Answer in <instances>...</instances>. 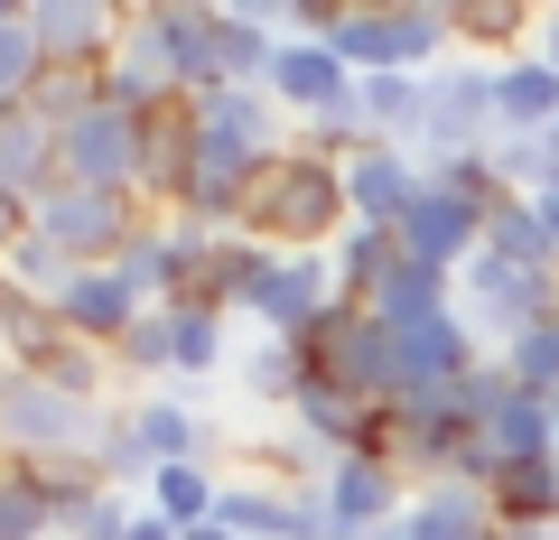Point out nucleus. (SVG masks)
Returning a JSON list of instances; mask_svg holds the SVG:
<instances>
[{"label":"nucleus","instance_id":"26","mask_svg":"<svg viewBox=\"0 0 559 540\" xmlns=\"http://www.w3.org/2000/svg\"><path fill=\"white\" fill-rule=\"evenodd\" d=\"M215 531H234V540H280V531H289V484H271V476H224Z\"/></svg>","mask_w":559,"mask_h":540},{"label":"nucleus","instance_id":"7","mask_svg":"<svg viewBox=\"0 0 559 540\" xmlns=\"http://www.w3.org/2000/svg\"><path fill=\"white\" fill-rule=\"evenodd\" d=\"M94 84H103V103L131 112V121H159L168 103H187V94H178V47H168V10L121 20V38H112V57H103Z\"/></svg>","mask_w":559,"mask_h":540},{"label":"nucleus","instance_id":"41","mask_svg":"<svg viewBox=\"0 0 559 540\" xmlns=\"http://www.w3.org/2000/svg\"><path fill=\"white\" fill-rule=\"evenodd\" d=\"M94 476L103 484H112V494H150V476H159V466H150V457H140V439H131V429H121V400H112V429H103V447H94Z\"/></svg>","mask_w":559,"mask_h":540},{"label":"nucleus","instance_id":"16","mask_svg":"<svg viewBox=\"0 0 559 540\" xmlns=\"http://www.w3.org/2000/svg\"><path fill=\"white\" fill-rule=\"evenodd\" d=\"M140 308H150V299H140V289L112 271V261H103V271H75V280H66V299H57V326H66L75 345H94V355H112V345L140 326Z\"/></svg>","mask_w":559,"mask_h":540},{"label":"nucleus","instance_id":"40","mask_svg":"<svg viewBox=\"0 0 559 540\" xmlns=\"http://www.w3.org/2000/svg\"><path fill=\"white\" fill-rule=\"evenodd\" d=\"M419 178L448 187L466 205H503V178H495V149H457V159H419Z\"/></svg>","mask_w":559,"mask_h":540},{"label":"nucleus","instance_id":"37","mask_svg":"<svg viewBox=\"0 0 559 540\" xmlns=\"http://www.w3.org/2000/svg\"><path fill=\"white\" fill-rule=\"evenodd\" d=\"M485 439H495V457L503 466H532V457H550V400H532V392H513L485 420Z\"/></svg>","mask_w":559,"mask_h":540},{"label":"nucleus","instance_id":"3","mask_svg":"<svg viewBox=\"0 0 559 540\" xmlns=\"http://www.w3.org/2000/svg\"><path fill=\"white\" fill-rule=\"evenodd\" d=\"M103 429H112V410H94V400H66L57 382L10 373V363H0V457H10V466L94 457V447H103Z\"/></svg>","mask_w":559,"mask_h":540},{"label":"nucleus","instance_id":"22","mask_svg":"<svg viewBox=\"0 0 559 540\" xmlns=\"http://www.w3.org/2000/svg\"><path fill=\"white\" fill-rule=\"evenodd\" d=\"M448 308H457V280H448V271H419V261H392V271H382V289L364 299V317H373L382 336H411V326L448 317Z\"/></svg>","mask_w":559,"mask_h":540},{"label":"nucleus","instance_id":"1","mask_svg":"<svg viewBox=\"0 0 559 540\" xmlns=\"http://www.w3.org/2000/svg\"><path fill=\"white\" fill-rule=\"evenodd\" d=\"M299 38H318L345 75H439L457 57L439 0H401V10H336V0H299Z\"/></svg>","mask_w":559,"mask_h":540},{"label":"nucleus","instance_id":"8","mask_svg":"<svg viewBox=\"0 0 559 540\" xmlns=\"http://www.w3.org/2000/svg\"><path fill=\"white\" fill-rule=\"evenodd\" d=\"M57 149H66V187H94V196H140V168H150V121L94 103V112H84Z\"/></svg>","mask_w":559,"mask_h":540},{"label":"nucleus","instance_id":"44","mask_svg":"<svg viewBox=\"0 0 559 540\" xmlns=\"http://www.w3.org/2000/svg\"><path fill=\"white\" fill-rule=\"evenodd\" d=\"M20 233H28V205H20V196H0V252H10Z\"/></svg>","mask_w":559,"mask_h":540},{"label":"nucleus","instance_id":"17","mask_svg":"<svg viewBox=\"0 0 559 540\" xmlns=\"http://www.w3.org/2000/svg\"><path fill=\"white\" fill-rule=\"evenodd\" d=\"M419 149H355V159H345V215L355 224H382V233H392L401 215H411V196H419Z\"/></svg>","mask_w":559,"mask_h":540},{"label":"nucleus","instance_id":"45","mask_svg":"<svg viewBox=\"0 0 559 540\" xmlns=\"http://www.w3.org/2000/svg\"><path fill=\"white\" fill-rule=\"evenodd\" d=\"M131 540H178V531H168V521L150 513V503H140V521H131Z\"/></svg>","mask_w":559,"mask_h":540},{"label":"nucleus","instance_id":"38","mask_svg":"<svg viewBox=\"0 0 559 540\" xmlns=\"http://www.w3.org/2000/svg\"><path fill=\"white\" fill-rule=\"evenodd\" d=\"M94 103H103V84H94V75H75V65H47V75H38V94H28V112H38L47 131L66 141V131H75V121L94 112Z\"/></svg>","mask_w":559,"mask_h":540},{"label":"nucleus","instance_id":"21","mask_svg":"<svg viewBox=\"0 0 559 540\" xmlns=\"http://www.w3.org/2000/svg\"><path fill=\"white\" fill-rule=\"evenodd\" d=\"M401 531L411 540H495V494H476L457 476H429L411 494V513H401Z\"/></svg>","mask_w":559,"mask_h":540},{"label":"nucleus","instance_id":"5","mask_svg":"<svg viewBox=\"0 0 559 540\" xmlns=\"http://www.w3.org/2000/svg\"><path fill=\"white\" fill-rule=\"evenodd\" d=\"M299 355H308V382H326V392H355V400H392V392H401V373H392V336L364 317V299H336Z\"/></svg>","mask_w":559,"mask_h":540},{"label":"nucleus","instance_id":"50","mask_svg":"<svg viewBox=\"0 0 559 540\" xmlns=\"http://www.w3.org/2000/svg\"><path fill=\"white\" fill-rule=\"evenodd\" d=\"M550 457H559V400H550Z\"/></svg>","mask_w":559,"mask_h":540},{"label":"nucleus","instance_id":"34","mask_svg":"<svg viewBox=\"0 0 559 540\" xmlns=\"http://www.w3.org/2000/svg\"><path fill=\"white\" fill-rule=\"evenodd\" d=\"M0 540H66L47 484L28 476V466H10V457H0Z\"/></svg>","mask_w":559,"mask_h":540},{"label":"nucleus","instance_id":"28","mask_svg":"<svg viewBox=\"0 0 559 540\" xmlns=\"http://www.w3.org/2000/svg\"><path fill=\"white\" fill-rule=\"evenodd\" d=\"M355 112H364V141L411 149L419 141V75H364L355 84Z\"/></svg>","mask_w":559,"mask_h":540},{"label":"nucleus","instance_id":"49","mask_svg":"<svg viewBox=\"0 0 559 540\" xmlns=\"http://www.w3.org/2000/svg\"><path fill=\"white\" fill-rule=\"evenodd\" d=\"M495 540H559V531H495Z\"/></svg>","mask_w":559,"mask_h":540},{"label":"nucleus","instance_id":"31","mask_svg":"<svg viewBox=\"0 0 559 540\" xmlns=\"http://www.w3.org/2000/svg\"><path fill=\"white\" fill-rule=\"evenodd\" d=\"M215 494H224V476L215 466H159V476H150V513L168 521V531H197V521H215Z\"/></svg>","mask_w":559,"mask_h":540},{"label":"nucleus","instance_id":"19","mask_svg":"<svg viewBox=\"0 0 559 540\" xmlns=\"http://www.w3.org/2000/svg\"><path fill=\"white\" fill-rule=\"evenodd\" d=\"M57 187H66V149H57V131H47L38 112H0V196L38 205V196H57Z\"/></svg>","mask_w":559,"mask_h":540},{"label":"nucleus","instance_id":"20","mask_svg":"<svg viewBox=\"0 0 559 540\" xmlns=\"http://www.w3.org/2000/svg\"><path fill=\"white\" fill-rule=\"evenodd\" d=\"M559 121V75L522 47V57L495 65V141H540Z\"/></svg>","mask_w":559,"mask_h":540},{"label":"nucleus","instance_id":"11","mask_svg":"<svg viewBox=\"0 0 559 540\" xmlns=\"http://www.w3.org/2000/svg\"><path fill=\"white\" fill-rule=\"evenodd\" d=\"M392 233H401V261H419V271H448V280H457L466 261L485 252V205L448 196V187H419L411 215H401Z\"/></svg>","mask_w":559,"mask_h":540},{"label":"nucleus","instance_id":"46","mask_svg":"<svg viewBox=\"0 0 559 540\" xmlns=\"http://www.w3.org/2000/svg\"><path fill=\"white\" fill-rule=\"evenodd\" d=\"M540 205V233H550V252H559V187H550V196H532Z\"/></svg>","mask_w":559,"mask_h":540},{"label":"nucleus","instance_id":"30","mask_svg":"<svg viewBox=\"0 0 559 540\" xmlns=\"http://www.w3.org/2000/svg\"><path fill=\"white\" fill-rule=\"evenodd\" d=\"M112 373H131V382H150V392H168V382H178V317H168V308H140V326L112 345Z\"/></svg>","mask_w":559,"mask_h":540},{"label":"nucleus","instance_id":"14","mask_svg":"<svg viewBox=\"0 0 559 540\" xmlns=\"http://www.w3.org/2000/svg\"><path fill=\"white\" fill-rule=\"evenodd\" d=\"M121 429L140 439V457L150 466H215V429H205V410L197 400H178V392H131L121 400Z\"/></svg>","mask_w":559,"mask_h":540},{"label":"nucleus","instance_id":"36","mask_svg":"<svg viewBox=\"0 0 559 540\" xmlns=\"http://www.w3.org/2000/svg\"><path fill=\"white\" fill-rule=\"evenodd\" d=\"M503 373H513V392H532V400H559V308L540 326H522L513 345H503Z\"/></svg>","mask_w":559,"mask_h":540},{"label":"nucleus","instance_id":"35","mask_svg":"<svg viewBox=\"0 0 559 540\" xmlns=\"http://www.w3.org/2000/svg\"><path fill=\"white\" fill-rule=\"evenodd\" d=\"M0 280L20 289V299H47V308H57V299H66V280H75V261H66L57 242L20 233V242H10V252H0Z\"/></svg>","mask_w":559,"mask_h":540},{"label":"nucleus","instance_id":"42","mask_svg":"<svg viewBox=\"0 0 559 540\" xmlns=\"http://www.w3.org/2000/svg\"><path fill=\"white\" fill-rule=\"evenodd\" d=\"M503 400H513V373H503V355H485V363H466L457 373V392H448V410H457L466 429H485L503 410Z\"/></svg>","mask_w":559,"mask_h":540},{"label":"nucleus","instance_id":"23","mask_svg":"<svg viewBox=\"0 0 559 540\" xmlns=\"http://www.w3.org/2000/svg\"><path fill=\"white\" fill-rule=\"evenodd\" d=\"M57 355H66L57 308H47V299H20V289L0 280V363H10V373H47Z\"/></svg>","mask_w":559,"mask_h":540},{"label":"nucleus","instance_id":"15","mask_svg":"<svg viewBox=\"0 0 559 540\" xmlns=\"http://www.w3.org/2000/svg\"><path fill=\"white\" fill-rule=\"evenodd\" d=\"M28 38H38L47 65L103 75V57H112V38H121V10H103V0H28Z\"/></svg>","mask_w":559,"mask_h":540},{"label":"nucleus","instance_id":"4","mask_svg":"<svg viewBox=\"0 0 559 540\" xmlns=\"http://www.w3.org/2000/svg\"><path fill=\"white\" fill-rule=\"evenodd\" d=\"M419 159H457V149H495V65L448 57L439 75H419Z\"/></svg>","mask_w":559,"mask_h":540},{"label":"nucleus","instance_id":"33","mask_svg":"<svg viewBox=\"0 0 559 540\" xmlns=\"http://www.w3.org/2000/svg\"><path fill=\"white\" fill-rule=\"evenodd\" d=\"M112 271H121V280H131L150 308H168V289H178V242H168V224L150 215V224H140V233L112 252Z\"/></svg>","mask_w":559,"mask_h":540},{"label":"nucleus","instance_id":"27","mask_svg":"<svg viewBox=\"0 0 559 540\" xmlns=\"http://www.w3.org/2000/svg\"><path fill=\"white\" fill-rule=\"evenodd\" d=\"M178 317V382L205 392L215 373H234V317L224 308H168Z\"/></svg>","mask_w":559,"mask_h":540},{"label":"nucleus","instance_id":"48","mask_svg":"<svg viewBox=\"0 0 559 540\" xmlns=\"http://www.w3.org/2000/svg\"><path fill=\"white\" fill-rule=\"evenodd\" d=\"M540 149H550V168H559V121H550V131H540Z\"/></svg>","mask_w":559,"mask_h":540},{"label":"nucleus","instance_id":"6","mask_svg":"<svg viewBox=\"0 0 559 540\" xmlns=\"http://www.w3.org/2000/svg\"><path fill=\"white\" fill-rule=\"evenodd\" d=\"M140 224H150V205H140V196H94V187H57V196L28 205V233L57 242L75 271H103V261H112Z\"/></svg>","mask_w":559,"mask_h":540},{"label":"nucleus","instance_id":"13","mask_svg":"<svg viewBox=\"0 0 559 540\" xmlns=\"http://www.w3.org/2000/svg\"><path fill=\"white\" fill-rule=\"evenodd\" d=\"M197 112V141L234 149V159H280V149H299V131H289V112L271 103V84H224L215 103H187Z\"/></svg>","mask_w":559,"mask_h":540},{"label":"nucleus","instance_id":"9","mask_svg":"<svg viewBox=\"0 0 559 540\" xmlns=\"http://www.w3.org/2000/svg\"><path fill=\"white\" fill-rule=\"evenodd\" d=\"M336 299H345V289H336V261H326V252H280V271L261 280V299L242 308V317H252L261 336H280V345H308Z\"/></svg>","mask_w":559,"mask_h":540},{"label":"nucleus","instance_id":"43","mask_svg":"<svg viewBox=\"0 0 559 540\" xmlns=\"http://www.w3.org/2000/svg\"><path fill=\"white\" fill-rule=\"evenodd\" d=\"M532 57L559 75V10H540V20H532Z\"/></svg>","mask_w":559,"mask_h":540},{"label":"nucleus","instance_id":"18","mask_svg":"<svg viewBox=\"0 0 559 540\" xmlns=\"http://www.w3.org/2000/svg\"><path fill=\"white\" fill-rule=\"evenodd\" d=\"M271 103L308 131V121H326L336 103H355V75H345L318 38H289V47H280V65H271Z\"/></svg>","mask_w":559,"mask_h":540},{"label":"nucleus","instance_id":"47","mask_svg":"<svg viewBox=\"0 0 559 540\" xmlns=\"http://www.w3.org/2000/svg\"><path fill=\"white\" fill-rule=\"evenodd\" d=\"M178 540H234V531H215V521H197V531H178Z\"/></svg>","mask_w":559,"mask_h":540},{"label":"nucleus","instance_id":"32","mask_svg":"<svg viewBox=\"0 0 559 540\" xmlns=\"http://www.w3.org/2000/svg\"><path fill=\"white\" fill-rule=\"evenodd\" d=\"M326 261H336V289H345V299H373L382 271L401 261V233H382V224H345V233L326 242Z\"/></svg>","mask_w":559,"mask_h":540},{"label":"nucleus","instance_id":"12","mask_svg":"<svg viewBox=\"0 0 559 540\" xmlns=\"http://www.w3.org/2000/svg\"><path fill=\"white\" fill-rule=\"evenodd\" d=\"M466 363H485V345H476V326L448 308V317H429V326H411V336H392V373H401L392 400H448Z\"/></svg>","mask_w":559,"mask_h":540},{"label":"nucleus","instance_id":"24","mask_svg":"<svg viewBox=\"0 0 559 540\" xmlns=\"http://www.w3.org/2000/svg\"><path fill=\"white\" fill-rule=\"evenodd\" d=\"M495 531H559V457L495 476Z\"/></svg>","mask_w":559,"mask_h":540},{"label":"nucleus","instance_id":"39","mask_svg":"<svg viewBox=\"0 0 559 540\" xmlns=\"http://www.w3.org/2000/svg\"><path fill=\"white\" fill-rule=\"evenodd\" d=\"M38 75H47V57H38V38H28V10H20V20H0V112H28Z\"/></svg>","mask_w":559,"mask_h":540},{"label":"nucleus","instance_id":"2","mask_svg":"<svg viewBox=\"0 0 559 540\" xmlns=\"http://www.w3.org/2000/svg\"><path fill=\"white\" fill-rule=\"evenodd\" d=\"M345 224H355V215H345V168H336V159H318V149L299 141V149H280V159L261 168L242 233L271 242V252H326Z\"/></svg>","mask_w":559,"mask_h":540},{"label":"nucleus","instance_id":"29","mask_svg":"<svg viewBox=\"0 0 559 540\" xmlns=\"http://www.w3.org/2000/svg\"><path fill=\"white\" fill-rule=\"evenodd\" d=\"M485 252H503L513 271H540V280L559 271V252H550V233H540V205H532V196L485 205Z\"/></svg>","mask_w":559,"mask_h":540},{"label":"nucleus","instance_id":"25","mask_svg":"<svg viewBox=\"0 0 559 540\" xmlns=\"http://www.w3.org/2000/svg\"><path fill=\"white\" fill-rule=\"evenodd\" d=\"M234 392L252 400V410H289V400L308 392V355L280 345V336H261L252 355H234Z\"/></svg>","mask_w":559,"mask_h":540},{"label":"nucleus","instance_id":"10","mask_svg":"<svg viewBox=\"0 0 559 540\" xmlns=\"http://www.w3.org/2000/svg\"><path fill=\"white\" fill-rule=\"evenodd\" d=\"M318 503H326V521H336L345 540H373V531H392V521L411 513V476L382 466V457H336L318 476Z\"/></svg>","mask_w":559,"mask_h":540}]
</instances>
